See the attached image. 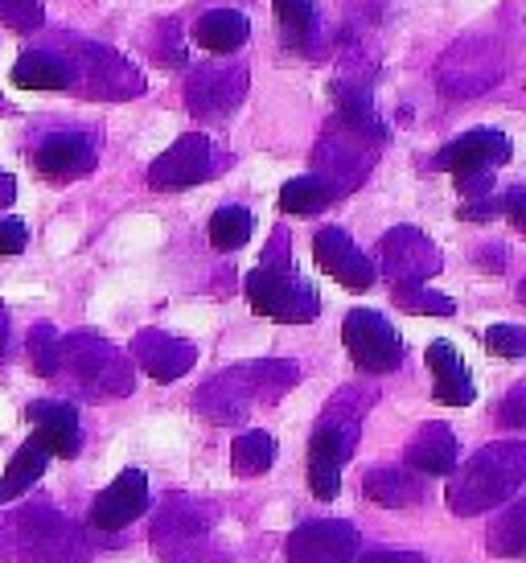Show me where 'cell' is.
I'll return each instance as SVG.
<instances>
[{
  "label": "cell",
  "mask_w": 526,
  "mask_h": 563,
  "mask_svg": "<svg viewBox=\"0 0 526 563\" xmlns=\"http://www.w3.org/2000/svg\"><path fill=\"white\" fill-rule=\"evenodd\" d=\"M0 560L4 563H91V539L75 518L54 506L30 501L0 515Z\"/></svg>",
  "instance_id": "6da1fadb"
},
{
  "label": "cell",
  "mask_w": 526,
  "mask_h": 563,
  "mask_svg": "<svg viewBox=\"0 0 526 563\" xmlns=\"http://www.w3.org/2000/svg\"><path fill=\"white\" fill-rule=\"evenodd\" d=\"M296 378H300L296 362H243L210 378L194 395V407L210 423H239L255 404H276L280 395L293 391Z\"/></svg>",
  "instance_id": "7a4b0ae2"
},
{
  "label": "cell",
  "mask_w": 526,
  "mask_h": 563,
  "mask_svg": "<svg viewBox=\"0 0 526 563\" xmlns=\"http://www.w3.org/2000/svg\"><path fill=\"white\" fill-rule=\"evenodd\" d=\"M243 288H248L251 309L267 321H280V325H309L313 317L321 313L317 288L309 280H300L293 260H288V231L272 235L263 264L251 272Z\"/></svg>",
  "instance_id": "3957f363"
},
{
  "label": "cell",
  "mask_w": 526,
  "mask_h": 563,
  "mask_svg": "<svg viewBox=\"0 0 526 563\" xmlns=\"http://www.w3.org/2000/svg\"><path fill=\"white\" fill-rule=\"evenodd\" d=\"M526 477V444L523 440H497L485 444L464 470L449 477V510L452 515H481L506 501Z\"/></svg>",
  "instance_id": "277c9868"
},
{
  "label": "cell",
  "mask_w": 526,
  "mask_h": 563,
  "mask_svg": "<svg viewBox=\"0 0 526 563\" xmlns=\"http://www.w3.org/2000/svg\"><path fill=\"white\" fill-rule=\"evenodd\" d=\"M350 399L354 391H341L309 437V489L321 501H333L341 494V465L358 449V428H362L366 404H350Z\"/></svg>",
  "instance_id": "5b68a950"
},
{
  "label": "cell",
  "mask_w": 526,
  "mask_h": 563,
  "mask_svg": "<svg viewBox=\"0 0 526 563\" xmlns=\"http://www.w3.org/2000/svg\"><path fill=\"white\" fill-rule=\"evenodd\" d=\"M63 371H70L78 387L95 399H124L136 387L132 358L124 350H116L108 338L87 333V329L63 338Z\"/></svg>",
  "instance_id": "8992f818"
},
{
  "label": "cell",
  "mask_w": 526,
  "mask_h": 563,
  "mask_svg": "<svg viewBox=\"0 0 526 563\" xmlns=\"http://www.w3.org/2000/svg\"><path fill=\"white\" fill-rule=\"evenodd\" d=\"M341 342H346L358 371H366V375H391V371H399L403 362L399 329L391 325L383 313H374V309L346 313V321H341Z\"/></svg>",
  "instance_id": "52a82bcc"
},
{
  "label": "cell",
  "mask_w": 526,
  "mask_h": 563,
  "mask_svg": "<svg viewBox=\"0 0 526 563\" xmlns=\"http://www.w3.org/2000/svg\"><path fill=\"white\" fill-rule=\"evenodd\" d=\"M379 144H383V136H371V132H358V128H346L333 120V128H329L321 148H317V177L333 194H350L374 165Z\"/></svg>",
  "instance_id": "ba28073f"
},
{
  "label": "cell",
  "mask_w": 526,
  "mask_h": 563,
  "mask_svg": "<svg viewBox=\"0 0 526 563\" xmlns=\"http://www.w3.org/2000/svg\"><path fill=\"white\" fill-rule=\"evenodd\" d=\"M153 543L169 563H215L206 551V510L198 501L173 498L169 510L153 522Z\"/></svg>",
  "instance_id": "9c48e42d"
},
{
  "label": "cell",
  "mask_w": 526,
  "mask_h": 563,
  "mask_svg": "<svg viewBox=\"0 0 526 563\" xmlns=\"http://www.w3.org/2000/svg\"><path fill=\"white\" fill-rule=\"evenodd\" d=\"M215 173V148L201 132H186L149 165V186L156 194H182Z\"/></svg>",
  "instance_id": "30bf717a"
},
{
  "label": "cell",
  "mask_w": 526,
  "mask_h": 563,
  "mask_svg": "<svg viewBox=\"0 0 526 563\" xmlns=\"http://www.w3.org/2000/svg\"><path fill=\"white\" fill-rule=\"evenodd\" d=\"M379 251H383V272L391 276V288H416V284H428L440 272V251L416 227L387 231Z\"/></svg>",
  "instance_id": "8fae6325"
},
{
  "label": "cell",
  "mask_w": 526,
  "mask_h": 563,
  "mask_svg": "<svg viewBox=\"0 0 526 563\" xmlns=\"http://www.w3.org/2000/svg\"><path fill=\"white\" fill-rule=\"evenodd\" d=\"M288 563H354L358 531L346 518H309L288 534Z\"/></svg>",
  "instance_id": "7c38bea8"
},
{
  "label": "cell",
  "mask_w": 526,
  "mask_h": 563,
  "mask_svg": "<svg viewBox=\"0 0 526 563\" xmlns=\"http://www.w3.org/2000/svg\"><path fill=\"white\" fill-rule=\"evenodd\" d=\"M313 260L321 272H329L341 288H350V292H366L379 276V267L371 264V255H362L358 243L341 227H321L317 235H313Z\"/></svg>",
  "instance_id": "4fadbf2b"
},
{
  "label": "cell",
  "mask_w": 526,
  "mask_h": 563,
  "mask_svg": "<svg viewBox=\"0 0 526 563\" xmlns=\"http://www.w3.org/2000/svg\"><path fill=\"white\" fill-rule=\"evenodd\" d=\"M30 161L50 181H78L99 165V144L87 132H50L42 144H33Z\"/></svg>",
  "instance_id": "5bb4252c"
},
{
  "label": "cell",
  "mask_w": 526,
  "mask_h": 563,
  "mask_svg": "<svg viewBox=\"0 0 526 563\" xmlns=\"http://www.w3.org/2000/svg\"><path fill=\"white\" fill-rule=\"evenodd\" d=\"M506 161H511V141L502 132H494V128H473V132H464V136L449 141L436 153V169L452 173L461 181V177L494 173Z\"/></svg>",
  "instance_id": "9a60e30c"
},
{
  "label": "cell",
  "mask_w": 526,
  "mask_h": 563,
  "mask_svg": "<svg viewBox=\"0 0 526 563\" xmlns=\"http://www.w3.org/2000/svg\"><path fill=\"white\" fill-rule=\"evenodd\" d=\"M144 510H149V477H144V470H124L108 489L95 494L87 522H91V531L111 534L124 531L128 522H136Z\"/></svg>",
  "instance_id": "2e32d148"
},
{
  "label": "cell",
  "mask_w": 526,
  "mask_h": 563,
  "mask_svg": "<svg viewBox=\"0 0 526 563\" xmlns=\"http://www.w3.org/2000/svg\"><path fill=\"white\" fill-rule=\"evenodd\" d=\"M248 91V70L239 66H198L194 79L186 87V103L194 115H206V120H222L239 108V99Z\"/></svg>",
  "instance_id": "e0dca14e"
},
{
  "label": "cell",
  "mask_w": 526,
  "mask_h": 563,
  "mask_svg": "<svg viewBox=\"0 0 526 563\" xmlns=\"http://www.w3.org/2000/svg\"><path fill=\"white\" fill-rule=\"evenodd\" d=\"M132 362L156 383H177L198 362V345L173 338L165 329H144L132 342Z\"/></svg>",
  "instance_id": "ac0fdd59"
},
{
  "label": "cell",
  "mask_w": 526,
  "mask_h": 563,
  "mask_svg": "<svg viewBox=\"0 0 526 563\" xmlns=\"http://www.w3.org/2000/svg\"><path fill=\"white\" fill-rule=\"evenodd\" d=\"M25 420L33 423V440H42L50 456H78V449H83V423H78L75 404L33 399L25 407Z\"/></svg>",
  "instance_id": "d6986e66"
},
{
  "label": "cell",
  "mask_w": 526,
  "mask_h": 563,
  "mask_svg": "<svg viewBox=\"0 0 526 563\" xmlns=\"http://www.w3.org/2000/svg\"><path fill=\"white\" fill-rule=\"evenodd\" d=\"M428 371L436 378V404H449V407H469L478 399V387H473V375H469V366L464 358L457 354V345L452 342H432L428 345Z\"/></svg>",
  "instance_id": "ffe728a7"
},
{
  "label": "cell",
  "mask_w": 526,
  "mask_h": 563,
  "mask_svg": "<svg viewBox=\"0 0 526 563\" xmlns=\"http://www.w3.org/2000/svg\"><path fill=\"white\" fill-rule=\"evenodd\" d=\"M407 470L424 477H449L457 470V437L449 423H424L419 437L407 444Z\"/></svg>",
  "instance_id": "44dd1931"
},
{
  "label": "cell",
  "mask_w": 526,
  "mask_h": 563,
  "mask_svg": "<svg viewBox=\"0 0 526 563\" xmlns=\"http://www.w3.org/2000/svg\"><path fill=\"white\" fill-rule=\"evenodd\" d=\"M13 87H21V91H66V87H75L70 58L54 54V49H25L13 63Z\"/></svg>",
  "instance_id": "7402d4cb"
},
{
  "label": "cell",
  "mask_w": 526,
  "mask_h": 563,
  "mask_svg": "<svg viewBox=\"0 0 526 563\" xmlns=\"http://www.w3.org/2000/svg\"><path fill=\"white\" fill-rule=\"evenodd\" d=\"M248 37H251V25L239 9H210L206 16L194 21V42L206 54H234Z\"/></svg>",
  "instance_id": "603a6c76"
},
{
  "label": "cell",
  "mask_w": 526,
  "mask_h": 563,
  "mask_svg": "<svg viewBox=\"0 0 526 563\" xmlns=\"http://www.w3.org/2000/svg\"><path fill=\"white\" fill-rule=\"evenodd\" d=\"M362 494L374 501V506H387V510H399V506H416L424 498V482H419L412 470H395V465H379L362 477Z\"/></svg>",
  "instance_id": "cb8c5ba5"
},
{
  "label": "cell",
  "mask_w": 526,
  "mask_h": 563,
  "mask_svg": "<svg viewBox=\"0 0 526 563\" xmlns=\"http://www.w3.org/2000/svg\"><path fill=\"white\" fill-rule=\"evenodd\" d=\"M50 465V453L42 440H25L21 449L13 453V461H9V470L0 473V510L9 506V501H17L21 494H30L33 485L42 482V473H46Z\"/></svg>",
  "instance_id": "d4e9b609"
},
{
  "label": "cell",
  "mask_w": 526,
  "mask_h": 563,
  "mask_svg": "<svg viewBox=\"0 0 526 563\" xmlns=\"http://www.w3.org/2000/svg\"><path fill=\"white\" fill-rule=\"evenodd\" d=\"M276 453H280V444L272 432H263V428L243 432V437H234V444H231V470L239 473V477H260V473H267L276 465Z\"/></svg>",
  "instance_id": "484cf974"
},
{
  "label": "cell",
  "mask_w": 526,
  "mask_h": 563,
  "mask_svg": "<svg viewBox=\"0 0 526 563\" xmlns=\"http://www.w3.org/2000/svg\"><path fill=\"white\" fill-rule=\"evenodd\" d=\"M333 198H338V194H333L317 173H305V177H293V181L280 186V210H284V214H296V219L321 214Z\"/></svg>",
  "instance_id": "4316f807"
},
{
  "label": "cell",
  "mask_w": 526,
  "mask_h": 563,
  "mask_svg": "<svg viewBox=\"0 0 526 563\" xmlns=\"http://www.w3.org/2000/svg\"><path fill=\"white\" fill-rule=\"evenodd\" d=\"M276 9L280 37L288 49H309L313 33H317V13H313V0H272Z\"/></svg>",
  "instance_id": "83f0119b"
},
{
  "label": "cell",
  "mask_w": 526,
  "mask_h": 563,
  "mask_svg": "<svg viewBox=\"0 0 526 563\" xmlns=\"http://www.w3.org/2000/svg\"><path fill=\"white\" fill-rule=\"evenodd\" d=\"M490 551L502 555V560H511V555H526V498L511 501L502 515L494 518V527H490Z\"/></svg>",
  "instance_id": "f1b7e54d"
},
{
  "label": "cell",
  "mask_w": 526,
  "mask_h": 563,
  "mask_svg": "<svg viewBox=\"0 0 526 563\" xmlns=\"http://www.w3.org/2000/svg\"><path fill=\"white\" fill-rule=\"evenodd\" d=\"M251 231H255V219H251V210H243V206H222V210H215V219H210V243L218 251H239L251 239Z\"/></svg>",
  "instance_id": "f546056e"
},
{
  "label": "cell",
  "mask_w": 526,
  "mask_h": 563,
  "mask_svg": "<svg viewBox=\"0 0 526 563\" xmlns=\"http://www.w3.org/2000/svg\"><path fill=\"white\" fill-rule=\"evenodd\" d=\"M30 362L37 378H54L63 371V333L54 325H33L30 333Z\"/></svg>",
  "instance_id": "4dcf8cb0"
},
{
  "label": "cell",
  "mask_w": 526,
  "mask_h": 563,
  "mask_svg": "<svg viewBox=\"0 0 526 563\" xmlns=\"http://www.w3.org/2000/svg\"><path fill=\"white\" fill-rule=\"evenodd\" d=\"M391 297H395V305L407 309V313H428V317L457 313V300L445 297V292H432V288H424V284H416V288H391Z\"/></svg>",
  "instance_id": "1f68e13d"
},
{
  "label": "cell",
  "mask_w": 526,
  "mask_h": 563,
  "mask_svg": "<svg viewBox=\"0 0 526 563\" xmlns=\"http://www.w3.org/2000/svg\"><path fill=\"white\" fill-rule=\"evenodd\" d=\"M0 21L17 33H30V30H42V0H0Z\"/></svg>",
  "instance_id": "d6a6232c"
},
{
  "label": "cell",
  "mask_w": 526,
  "mask_h": 563,
  "mask_svg": "<svg viewBox=\"0 0 526 563\" xmlns=\"http://www.w3.org/2000/svg\"><path fill=\"white\" fill-rule=\"evenodd\" d=\"M485 350L494 358H526V329L523 325H490L485 329Z\"/></svg>",
  "instance_id": "836d02e7"
},
{
  "label": "cell",
  "mask_w": 526,
  "mask_h": 563,
  "mask_svg": "<svg viewBox=\"0 0 526 563\" xmlns=\"http://www.w3.org/2000/svg\"><path fill=\"white\" fill-rule=\"evenodd\" d=\"M497 420L506 423V428H526V378L514 387L506 399H502V407H497Z\"/></svg>",
  "instance_id": "e575fe53"
},
{
  "label": "cell",
  "mask_w": 526,
  "mask_h": 563,
  "mask_svg": "<svg viewBox=\"0 0 526 563\" xmlns=\"http://www.w3.org/2000/svg\"><path fill=\"white\" fill-rule=\"evenodd\" d=\"M30 243V227L21 219H0V255H21Z\"/></svg>",
  "instance_id": "d590c367"
},
{
  "label": "cell",
  "mask_w": 526,
  "mask_h": 563,
  "mask_svg": "<svg viewBox=\"0 0 526 563\" xmlns=\"http://www.w3.org/2000/svg\"><path fill=\"white\" fill-rule=\"evenodd\" d=\"M502 214H506V219H511L514 227H518V231L526 235V186L511 189V194L502 198Z\"/></svg>",
  "instance_id": "8d00e7d4"
},
{
  "label": "cell",
  "mask_w": 526,
  "mask_h": 563,
  "mask_svg": "<svg viewBox=\"0 0 526 563\" xmlns=\"http://www.w3.org/2000/svg\"><path fill=\"white\" fill-rule=\"evenodd\" d=\"M354 563H424L416 551H371V555H362Z\"/></svg>",
  "instance_id": "74e56055"
},
{
  "label": "cell",
  "mask_w": 526,
  "mask_h": 563,
  "mask_svg": "<svg viewBox=\"0 0 526 563\" xmlns=\"http://www.w3.org/2000/svg\"><path fill=\"white\" fill-rule=\"evenodd\" d=\"M13 198H17V181H13V173H4V169H0V210H4V206H13Z\"/></svg>",
  "instance_id": "f35d334b"
},
{
  "label": "cell",
  "mask_w": 526,
  "mask_h": 563,
  "mask_svg": "<svg viewBox=\"0 0 526 563\" xmlns=\"http://www.w3.org/2000/svg\"><path fill=\"white\" fill-rule=\"evenodd\" d=\"M9 354V313H4V305H0V362Z\"/></svg>",
  "instance_id": "ab89813d"
},
{
  "label": "cell",
  "mask_w": 526,
  "mask_h": 563,
  "mask_svg": "<svg viewBox=\"0 0 526 563\" xmlns=\"http://www.w3.org/2000/svg\"><path fill=\"white\" fill-rule=\"evenodd\" d=\"M481 264L490 267V272H497V267H502V247H485V255H481Z\"/></svg>",
  "instance_id": "60d3db41"
},
{
  "label": "cell",
  "mask_w": 526,
  "mask_h": 563,
  "mask_svg": "<svg viewBox=\"0 0 526 563\" xmlns=\"http://www.w3.org/2000/svg\"><path fill=\"white\" fill-rule=\"evenodd\" d=\"M518 300H523V305H526V280L518 284Z\"/></svg>",
  "instance_id": "b9f144b4"
}]
</instances>
